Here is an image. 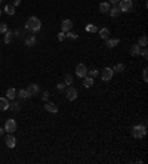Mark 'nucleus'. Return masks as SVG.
I'll return each mask as SVG.
<instances>
[{
    "instance_id": "nucleus-38",
    "label": "nucleus",
    "mask_w": 148,
    "mask_h": 164,
    "mask_svg": "<svg viewBox=\"0 0 148 164\" xmlns=\"http://www.w3.org/2000/svg\"><path fill=\"white\" fill-rule=\"evenodd\" d=\"M108 2H110V3H113V5H117L118 2H120V0H108Z\"/></svg>"
},
{
    "instance_id": "nucleus-32",
    "label": "nucleus",
    "mask_w": 148,
    "mask_h": 164,
    "mask_svg": "<svg viewBox=\"0 0 148 164\" xmlns=\"http://www.w3.org/2000/svg\"><path fill=\"white\" fill-rule=\"evenodd\" d=\"M141 55H142L145 59L148 58V50H147V47H142V49H141Z\"/></svg>"
},
{
    "instance_id": "nucleus-22",
    "label": "nucleus",
    "mask_w": 148,
    "mask_h": 164,
    "mask_svg": "<svg viewBox=\"0 0 148 164\" xmlns=\"http://www.w3.org/2000/svg\"><path fill=\"white\" fill-rule=\"evenodd\" d=\"M138 44H139L141 47H147V44H148V39H147V36H141V39H139Z\"/></svg>"
},
{
    "instance_id": "nucleus-25",
    "label": "nucleus",
    "mask_w": 148,
    "mask_h": 164,
    "mask_svg": "<svg viewBox=\"0 0 148 164\" xmlns=\"http://www.w3.org/2000/svg\"><path fill=\"white\" fill-rule=\"evenodd\" d=\"M113 71H116V72H123V71H124V65H123V64H116L114 68H113Z\"/></svg>"
},
{
    "instance_id": "nucleus-14",
    "label": "nucleus",
    "mask_w": 148,
    "mask_h": 164,
    "mask_svg": "<svg viewBox=\"0 0 148 164\" xmlns=\"http://www.w3.org/2000/svg\"><path fill=\"white\" fill-rule=\"evenodd\" d=\"M6 109H9V101H7V98H0V111Z\"/></svg>"
},
{
    "instance_id": "nucleus-9",
    "label": "nucleus",
    "mask_w": 148,
    "mask_h": 164,
    "mask_svg": "<svg viewBox=\"0 0 148 164\" xmlns=\"http://www.w3.org/2000/svg\"><path fill=\"white\" fill-rule=\"evenodd\" d=\"M5 142H6V146H7V148H13L15 145H17V138H15V136L12 135V133H11V135L6 138Z\"/></svg>"
},
{
    "instance_id": "nucleus-1",
    "label": "nucleus",
    "mask_w": 148,
    "mask_h": 164,
    "mask_svg": "<svg viewBox=\"0 0 148 164\" xmlns=\"http://www.w3.org/2000/svg\"><path fill=\"white\" fill-rule=\"evenodd\" d=\"M25 28L28 30V31H31V33H39L40 31V28H42V22L39 18H36V16H30L25 22Z\"/></svg>"
},
{
    "instance_id": "nucleus-41",
    "label": "nucleus",
    "mask_w": 148,
    "mask_h": 164,
    "mask_svg": "<svg viewBox=\"0 0 148 164\" xmlns=\"http://www.w3.org/2000/svg\"><path fill=\"white\" fill-rule=\"evenodd\" d=\"M0 3H2V0H0Z\"/></svg>"
},
{
    "instance_id": "nucleus-10",
    "label": "nucleus",
    "mask_w": 148,
    "mask_h": 164,
    "mask_svg": "<svg viewBox=\"0 0 148 164\" xmlns=\"http://www.w3.org/2000/svg\"><path fill=\"white\" fill-rule=\"evenodd\" d=\"M44 108H46L48 113H52V114H56L58 113V107L55 105L54 102H46V105H44Z\"/></svg>"
},
{
    "instance_id": "nucleus-29",
    "label": "nucleus",
    "mask_w": 148,
    "mask_h": 164,
    "mask_svg": "<svg viewBox=\"0 0 148 164\" xmlns=\"http://www.w3.org/2000/svg\"><path fill=\"white\" fill-rule=\"evenodd\" d=\"M65 37H67V33L61 31V33L58 34V40H59V41H64V40H65Z\"/></svg>"
},
{
    "instance_id": "nucleus-16",
    "label": "nucleus",
    "mask_w": 148,
    "mask_h": 164,
    "mask_svg": "<svg viewBox=\"0 0 148 164\" xmlns=\"http://www.w3.org/2000/svg\"><path fill=\"white\" fill-rule=\"evenodd\" d=\"M83 86H85L86 89L92 87V86H93V78H92V77H89V76L83 77Z\"/></svg>"
},
{
    "instance_id": "nucleus-35",
    "label": "nucleus",
    "mask_w": 148,
    "mask_h": 164,
    "mask_svg": "<svg viewBox=\"0 0 148 164\" xmlns=\"http://www.w3.org/2000/svg\"><path fill=\"white\" fill-rule=\"evenodd\" d=\"M7 31V25L6 24H0V33H6Z\"/></svg>"
},
{
    "instance_id": "nucleus-24",
    "label": "nucleus",
    "mask_w": 148,
    "mask_h": 164,
    "mask_svg": "<svg viewBox=\"0 0 148 164\" xmlns=\"http://www.w3.org/2000/svg\"><path fill=\"white\" fill-rule=\"evenodd\" d=\"M5 12H6L7 15H15V6H13V5H6Z\"/></svg>"
},
{
    "instance_id": "nucleus-21",
    "label": "nucleus",
    "mask_w": 148,
    "mask_h": 164,
    "mask_svg": "<svg viewBox=\"0 0 148 164\" xmlns=\"http://www.w3.org/2000/svg\"><path fill=\"white\" fill-rule=\"evenodd\" d=\"M108 11H110V5H108L107 2H102V3L99 5V12L105 13V12H108Z\"/></svg>"
},
{
    "instance_id": "nucleus-33",
    "label": "nucleus",
    "mask_w": 148,
    "mask_h": 164,
    "mask_svg": "<svg viewBox=\"0 0 148 164\" xmlns=\"http://www.w3.org/2000/svg\"><path fill=\"white\" fill-rule=\"evenodd\" d=\"M142 78H144V81H148V70L147 68H144V71H142Z\"/></svg>"
},
{
    "instance_id": "nucleus-13",
    "label": "nucleus",
    "mask_w": 148,
    "mask_h": 164,
    "mask_svg": "<svg viewBox=\"0 0 148 164\" xmlns=\"http://www.w3.org/2000/svg\"><path fill=\"white\" fill-rule=\"evenodd\" d=\"M130 55L132 56H139L141 55V46L136 43V44H133V46L130 47Z\"/></svg>"
},
{
    "instance_id": "nucleus-37",
    "label": "nucleus",
    "mask_w": 148,
    "mask_h": 164,
    "mask_svg": "<svg viewBox=\"0 0 148 164\" xmlns=\"http://www.w3.org/2000/svg\"><path fill=\"white\" fill-rule=\"evenodd\" d=\"M12 5H13V6H19V5H21V0H13Z\"/></svg>"
},
{
    "instance_id": "nucleus-18",
    "label": "nucleus",
    "mask_w": 148,
    "mask_h": 164,
    "mask_svg": "<svg viewBox=\"0 0 148 164\" xmlns=\"http://www.w3.org/2000/svg\"><path fill=\"white\" fill-rule=\"evenodd\" d=\"M6 98H7V99H15V98H17V90H15L13 87L7 89V92H6Z\"/></svg>"
},
{
    "instance_id": "nucleus-11",
    "label": "nucleus",
    "mask_w": 148,
    "mask_h": 164,
    "mask_svg": "<svg viewBox=\"0 0 148 164\" xmlns=\"http://www.w3.org/2000/svg\"><path fill=\"white\" fill-rule=\"evenodd\" d=\"M39 90H40V89H39V86H37V84H33V83L27 87V92H28V95H30V96H34V95H37V93H39Z\"/></svg>"
},
{
    "instance_id": "nucleus-36",
    "label": "nucleus",
    "mask_w": 148,
    "mask_h": 164,
    "mask_svg": "<svg viewBox=\"0 0 148 164\" xmlns=\"http://www.w3.org/2000/svg\"><path fill=\"white\" fill-rule=\"evenodd\" d=\"M42 98H43V101L48 102V101H49V92H44V93L42 95Z\"/></svg>"
},
{
    "instance_id": "nucleus-34",
    "label": "nucleus",
    "mask_w": 148,
    "mask_h": 164,
    "mask_svg": "<svg viewBox=\"0 0 148 164\" xmlns=\"http://www.w3.org/2000/svg\"><path fill=\"white\" fill-rule=\"evenodd\" d=\"M65 87H67L65 83H59V84H58V90H59V92H65Z\"/></svg>"
},
{
    "instance_id": "nucleus-17",
    "label": "nucleus",
    "mask_w": 148,
    "mask_h": 164,
    "mask_svg": "<svg viewBox=\"0 0 148 164\" xmlns=\"http://www.w3.org/2000/svg\"><path fill=\"white\" fill-rule=\"evenodd\" d=\"M25 44H27L28 47L34 46V44H36V37L34 36H27L25 37Z\"/></svg>"
},
{
    "instance_id": "nucleus-2",
    "label": "nucleus",
    "mask_w": 148,
    "mask_h": 164,
    "mask_svg": "<svg viewBox=\"0 0 148 164\" xmlns=\"http://www.w3.org/2000/svg\"><path fill=\"white\" fill-rule=\"evenodd\" d=\"M147 135V126L145 124H135L132 127V136L136 138V139H141Z\"/></svg>"
},
{
    "instance_id": "nucleus-7",
    "label": "nucleus",
    "mask_w": 148,
    "mask_h": 164,
    "mask_svg": "<svg viewBox=\"0 0 148 164\" xmlns=\"http://www.w3.org/2000/svg\"><path fill=\"white\" fill-rule=\"evenodd\" d=\"M15 130H17V121L12 120V118H9V120L6 121V124H5V132H7V133H13Z\"/></svg>"
},
{
    "instance_id": "nucleus-31",
    "label": "nucleus",
    "mask_w": 148,
    "mask_h": 164,
    "mask_svg": "<svg viewBox=\"0 0 148 164\" xmlns=\"http://www.w3.org/2000/svg\"><path fill=\"white\" fill-rule=\"evenodd\" d=\"M67 37H70L71 40H76V39H77V34H76V33H71V31H68V33H67Z\"/></svg>"
},
{
    "instance_id": "nucleus-30",
    "label": "nucleus",
    "mask_w": 148,
    "mask_h": 164,
    "mask_svg": "<svg viewBox=\"0 0 148 164\" xmlns=\"http://www.w3.org/2000/svg\"><path fill=\"white\" fill-rule=\"evenodd\" d=\"M87 72H89V77H92V78H93V77H96V76L99 74V71H98V70H92V71H87Z\"/></svg>"
},
{
    "instance_id": "nucleus-27",
    "label": "nucleus",
    "mask_w": 148,
    "mask_h": 164,
    "mask_svg": "<svg viewBox=\"0 0 148 164\" xmlns=\"http://www.w3.org/2000/svg\"><path fill=\"white\" fill-rule=\"evenodd\" d=\"M19 103L18 102H12V103H9V109H12V111H19Z\"/></svg>"
},
{
    "instance_id": "nucleus-4",
    "label": "nucleus",
    "mask_w": 148,
    "mask_h": 164,
    "mask_svg": "<svg viewBox=\"0 0 148 164\" xmlns=\"http://www.w3.org/2000/svg\"><path fill=\"white\" fill-rule=\"evenodd\" d=\"M113 74H114L113 68H110V67H105V68L101 71V78H102V81H110L111 78H113Z\"/></svg>"
},
{
    "instance_id": "nucleus-3",
    "label": "nucleus",
    "mask_w": 148,
    "mask_h": 164,
    "mask_svg": "<svg viewBox=\"0 0 148 164\" xmlns=\"http://www.w3.org/2000/svg\"><path fill=\"white\" fill-rule=\"evenodd\" d=\"M117 6L120 7V12H130L133 9V2L132 0H120Z\"/></svg>"
},
{
    "instance_id": "nucleus-40",
    "label": "nucleus",
    "mask_w": 148,
    "mask_h": 164,
    "mask_svg": "<svg viewBox=\"0 0 148 164\" xmlns=\"http://www.w3.org/2000/svg\"><path fill=\"white\" fill-rule=\"evenodd\" d=\"M0 16H2V11H0Z\"/></svg>"
},
{
    "instance_id": "nucleus-8",
    "label": "nucleus",
    "mask_w": 148,
    "mask_h": 164,
    "mask_svg": "<svg viewBox=\"0 0 148 164\" xmlns=\"http://www.w3.org/2000/svg\"><path fill=\"white\" fill-rule=\"evenodd\" d=\"M71 30H73V21L71 19H64L61 22V31L68 33V31H71Z\"/></svg>"
},
{
    "instance_id": "nucleus-26",
    "label": "nucleus",
    "mask_w": 148,
    "mask_h": 164,
    "mask_svg": "<svg viewBox=\"0 0 148 164\" xmlns=\"http://www.w3.org/2000/svg\"><path fill=\"white\" fill-rule=\"evenodd\" d=\"M64 83H65V86H71L73 84V76H71V74H67V76H65Z\"/></svg>"
},
{
    "instance_id": "nucleus-5",
    "label": "nucleus",
    "mask_w": 148,
    "mask_h": 164,
    "mask_svg": "<svg viewBox=\"0 0 148 164\" xmlns=\"http://www.w3.org/2000/svg\"><path fill=\"white\" fill-rule=\"evenodd\" d=\"M77 89L76 87H68V89H65V96H67V99L68 101H76L77 99Z\"/></svg>"
},
{
    "instance_id": "nucleus-39",
    "label": "nucleus",
    "mask_w": 148,
    "mask_h": 164,
    "mask_svg": "<svg viewBox=\"0 0 148 164\" xmlns=\"http://www.w3.org/2000/svg\"><path fill=\"white\" fill-rule=\"evenodd\" d=\"M3 132H5V129H2V127H0V136L3 135Z\"/></svg>"
},
{
    "instance_id": "nucleus-28",
    "label": "nucleus",
    "mask_w": 148,
    "mask_h": 164,
    "mask_svg": "<svg viewBox=\"0 0 148 164\" xmlns=\"http://www.w3.org/2000/svg\"><path fill=\"white\" fill-rule=\"evenodd\" d=\"M86 31H89V33H96V31H98V28H96V25L89 24V25L86 27Z\"/></svg>"
},
{
    "instance_id": "nucleus-15",
    "label": "nucleus",
    "mask_w": 148,
    "mask_h": 164,
    "mask_svg": "<svg viewBox=\"0 0 148 164\" xmlns=\"http://www.w3.org/2000/svg\"><path fill=\"white\" fill-rule=\"evenodd\" d=\"M99 37H101L102 40L110 39V30H108V28H101V30H99Z\"/></svg>"
},
{
    "instance_id": "nucleus-19",
    "label": "nucleus",
    "mask_w": 148,
    "mask_h": 164,
    "mask_svg": "<svg viewBox=\"0 0 148 164\" xmlns=\"http://www.w3.org/2000/svg\"><path fill=\"white\" fill-rule=\"evenodd\" d=\"M118 43H120L118 39H107V47H116Z\"/></svg>"
},
{
    "instance_id": "nucleus-23",
    "label": "nucleus",
    "mask_w": 148,
    "mask_h": 164,
    "mask_svg": "<svg viewBox=\"0 0 148 164\" xmlns=\"http://www.w3.org/2000/svg\"><path fill=\"white\" fill-rule=\"evenodd\" d=\"M12 39H13V33L6 31V33H5V43H6V44H9V43L12 41Z\"/></svg>"
},
{
    "instance_id": "nucleus-12",
    "label": "nucleus",
    "mask_w": 148,
    "mask_h": 164,
    "mask_svg": "<svg viewBox=\"0 0 148 164\" xmlns=\"http://www.w3.org/2000/svg\"><path fill=\"white\" fill-rule=\"evenodd\" d=\"M108 13H110V16H113V18H116V16H118L122 12H120V7H118L117 5H114L113 7H110V11H108Z\"/></svg>"
},
{
    "instance_id": "nucleus-6",
    "label": "nucleus",
    "mask_w": 148,
    "mask_h": 164,
    "mask_svg": "<svg viewBox=\"0 0 148 164\" xmlns=\"http://www.w3.org/2000/svg\"><path fill=\"white\" fill-rule=\"evenodd\" d=\"M76 76L80 77V78H83L87 76V68H86V65L85 64H79L76 67Z\"/></svg>"
},
{
    "instance_id": "nucleus-20",
    "label": "nucleus",
    "mask_w": 148,
    "mask_h": 164,
    "mask_svg": "<svg viewBox=\"0 0 148 164\" xmlns=\"http://www.w3.org/2000/svg\"><path fill=\"white\" fill-rule=\"evenodd\" d=\"M17 96H19L21 99H27L30 95H28V92H27V89H21L19 92H17Z\"/></svg>"
}]
</instances>
